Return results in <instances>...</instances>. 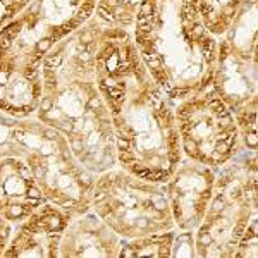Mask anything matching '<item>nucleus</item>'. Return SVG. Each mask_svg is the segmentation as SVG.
<instances>
[{
    "label": "nucleus",
    "instance_id": "3",
    "mask_svg": "<svg viewBox=\"0 0 258 258\" xmlns=\"http://www.w3.org/2000/svg\"><path fill=\"white\" fill-rule=\"evenodd\" d=\"M91 9H93V7H91L90 4H84V5L79 9V12H78V19H79V21L88 19V17H90V14H91Z\"/></svg>",
    "mask_w": 258,
    "mask_h": 258
},
{
    "label": "nucleus",
    "instance_id": "18",
    "mask_svg": "<svg viewBox=\"0 0 258 258\" xmlns=\"http://www.w3.org/2000/svg\"><path fill=\"white\" fill-rule=\"evenodd\" d=\"M243 231H244V222H239V224L236 226V229H234V236L239 237L243 234Z\"/></svg>",
    "mask_w": 258,
    "mask_h": 258
},
{
    "label": "nucleus",
    "instance_id": "23",
    "mask_svg": "<svg viewBox=\"0 0 258 258\" xmlns=\"http://www.w3.org/2000/svg\"><path fill=\"white\" fill-rule=\"evenodd\" d=\"M201 12H203V16H210V14H212L210 5H201Z\"/></svg>",
    "mask_w": 258,
    "mask_h": 258
},
{
    "label": "nucleus",
    "instance_id": "28",
    "mask_svg": "<svg viewBox=\"0 0 258 258\" xmlns=\"http://www.w3.org/2000/svg\"><path fill=\"white\" fill-rule=\"evenodd\" d=\"M0 83H2V84L7 83V71H5V72H0Z\"/></svg>",
    "mask_w": 258,
    "mask_h": 258
},
{
    "label": "nucleus",
    "instance_id": "7",
    "mask_svg": "<svg viewBox=\"0 0 258 258\" xmlns=\"http://www.w3.org/2000/svg\"><path fill=\"white\" fill-rule=\"evenodd\" d=\"M152 11H153V7L150 2H143V5H141V12H139V16H152Z\"/></svg>",
    "mask_w": 258,
    "mask_h": 258
},
{
    "label": "nucleus",
    "instance_id": "17",
    "mask_svg": "<svg viewBox=\"0 0 258 258\" xmlns=\"http://www.w3.org/2000/svg\"><path fill=\"white\" fill-rule=\"evenodd\" d=\"M24 76H26L28 79H35V78H36V69H35V67H29V69H26V72H24Z\"/></svg>",
    "mask_w": 258,
    "mask_h": 258
},
{
    "label": "nucleus",
    "instance_id": "1",
    "mask_svg": "<svg viewBox=\"0 0 258 258\" xmlns=\"http://www.w3.org/2000/svg\"><path fill=\"white\" fill-rule=\"evenodd\" d=\"M201 48H203V55H205V59L206 60H210L212 59V50H213V40H212V38H203Z\"/></svg>",
    "mask_w": 258,
    "mask_h": 258
},
{
    "label": "nucleus",
    "instance_id": "14",
    "mask_svg": "<svg viewBox=\"0 0 258 258\" xmlns=\"http://www.w3.org/2000/svg\"><path fill=\"white\" fill-rule=\"evenodd\" d=\"M50 45H52V40H43V42L38 43V50H40V52H45Z\"/></svg>",
    "mask_w": 258,
    "mask_h": 258
},
{
    "label": "nucleus",
    "instance_id": "4",
    "mask_svg": "<svg viewBox=\"0 0 258 258\" xmlns=\"http://www.w3.org/2000/svg\"><path fill=\"white\" fill-rule=\"evenodd\" d=\"M19 28H21V24H19V22H14V24H11V26L5 29V33L9 35V38H11V40L16 36L17 33H19Z\"/></svg>",
    "mask_w": 258,
    "mask_h": 258
},
{
    "label": "nucleus",
    "instance_id": "27",
    "mask_svg": "<svg viewBox=\"0 0 258 258\" xmlns=\"http://www.w3.org/2000/svg\"><path fill=\"white\" fill-rule=\"evenodd\" d=\"M105 196H107V193H105V191H100V193H98V195L95 196V200H96V201H100V200H103Z\"/></svg>",
    "mask_w": 258,
    "mask_h": 258
},
{
    "label": "nucleus",
    "instance_id": "29",
    "mask_svg": "<svg viewBox=\"0 0 258 258\" xmlns=\"http://www.w3.org/2000/svg\"><path fill=\"white\" fill-rule=\"evenodd\" d=\"M2 234H0V237H2V239H4V237H7V232H9V229H7V227H2Z\"/></svg>",
    "mask_w": 258,
    "mask_h": 258
},
{
    "label": "nucleus",
    "instance_id": "21",
    "mask_svg": "<svg viewBox=\"0 0 258 258\" xmlns=\"http://www.w3.org/2000/svg\"><path fill=\"white\" fill-rule=\"evenodd\" d=\"M28 196H29V198H40V193H38V189L31 188V189H29V193H28Z\"/></svg>",
    "mask_w": 258,
    "mask_h": 258
},
{
    "label": "nucleus",
    "instance_id": "10",
    "mask_svg": "<svg viewBox=\"0 0 258 258\" xmlns=\"http://www.w3.org/2000/svg\"><path fill=\"white\" fill-rule=\"evenodd\" d=\"M0 47H2V48H9V47H11V38H9V35H7L5 31L2 33V36H0Z\"/></svg>",
    "mask_w": 258,
    "mask_h": 258
},
{
    "label": "nucleus",
    "instance_id": "9",
    "mask_svg": "<svg viewBox=\"0 0 258 258\" xmlns=\"http://www.w3.org/2000/svg\"><path fill=\"white\" fill-rule=\"evenodd\" d=\"M188 93H189V90H188V88H176V90L170 91V95L176 96V98H181V96L188 95Z\"/></svg>",
    "mask_w": 258,
    "mask_h": 258
},
{
    "label": "nucleus",
    "instance_id": "25",
    "mask_svg": "<svg viewBox=\"0 0 258 258\" xmlns=\"http://www.w3.org/2000/svg\"><path fill=\"white\" fill-rule=\"evenodd\" d=\"M11 213H12V215H21L22 210H21V208H17V206H12V208H11Z\"/></svg>",
    "mask_w": 258,
    "mask_h": 258
},
{
    "label": "nucleus",
    "instance_id": "36",
    "mask_svg": "<svg viewBox=\"0 0 258 258\" xmlns=\"http://www.w3.org/2000/svg\"><path fill=\"white\" fill-rule=\"evenodd\" d=\"M0 210H2V205H0Z\"/></svg>",
    "mask_w": 258,
    "mask_h": 258
},
{
    "label": "nucleus",
    "instance_id": "19",
    "mask_svg": "<svg viewBox=\"0 0 258 258\" xmlns=\"http://www.w3.org/2000/svg\"><path fill=\"white\" fill-rule=\"evenodd\" d=\"M195 143H191V141H186V150H188V152L191 153V155H193V153H195Z\"/></svg>",
    "mask_w": 258,
    "mask_h": 258
},
{
    "label": "nucleus",
    "instance_id": "11",
    "mask_svg": "<svg viewBox=\"0 0 258 258\" xmlns=\"http://www.w3.org/2000/svg\"><path fill=\"white\" fill-rule=\"evenodd\" d=\"M78 22L76 21H71V22H65V24H62L60 26V31H59V35H64V33H67V31H71V29H74V26H76Z\"/></svg>",
    "mask_w": 258,
    "mask_h": 258
},
{
    "label": "nucleus",
    "instance_id": "13",
    "mask_svg": "<svg viewBox=\"0 0 258 258\" xmlns=\"http://www.w3.org/2000/svg\"><path fill=\"white\" fill-rule=\"evenodd\" d=\"M117 145H119V148H121V150H127V148H129V139H127V138H124V136H121L119 139H117Z\"/></svg>",
    "mask_w": 258,
    "mask_h": 258
},
{
    "label": "nucleus",
    "instance_id": "31",
    "mask_svg": "<svg viewBox=\"0 0 258 258\" xmlns=\"http://www.w3.org/2000/svg\"><path fill=\"white\" fill-rule=\"evenodd\" d=\"M220 206H222V200H217V201H215V206H213V208H215V210H219Z\"/></svg>",
    "mask_w": 258,
    "mask_h": 258
},
{
    "label": "nucleus",
    "instance_id": "5",
    "mask_svg": "<svg viewBox=\"0 0 258 258\" xmlns=\"http://www.w3.org/2000/svg\"><path fill=\"white\" fill-rule=\"evenodd\" d=\"M62 62V55H55V57H50L47 60V65L48 67H59Z\"/></svg>",
    "mask_w": 258,
    "mask_h": 258
},
{
    "label": "nucleus",
    "instance_id": "15",
    "mask_svg": "<svg viewBox=\"0 0 258 258\" xmlns=\"http://www.w3.org/2000/svg\"><path fill=\"white\" fill-rule=\"evenodd\" d=\"M227 150H229V145H227L226 141H219V145H217V152H219V153H226Z\"/></svg>",
    "mask_w": 258,
    "mask_h": 258
},
{
    "label": "nucleus",
    "instance_id": "20",
    "mask_svg": "<svg viewBox=\"0 0 258 258\" xmlns=\"http://www.w3.org/2000/svg\"><path fill=\"white\" fill-rule=\"evenodd\" d=\"M48 224H50V227H57L60 222H59L57 217H50V219H48Z\"/></svg>",
    "mask_w": 258,
    "mask_h": 258
},
{
    "label": "nucleus",
    "instance_id": "33",
    "mask_svg": "<svg viewBox=\"0 0 258 258\" xmlns=\"http://www.w3.org/2000/svg\"><path fill=\"white\" fill-rule=\"evenodd\" d=\"M90 105H91V107H98V100H96V98H93V100L90 102Z\"/></svg>",
    "mask_w": 258,
    "mask_h": 258
},
{
    "label": "nucleus",
    "instance_id": "24",
    "mask_svg": "<svg viewBox=\"0 0 258 258\" xmlns=\"http://www.w3.org/2000/svg\"><path fill=\"white\" fill-rule=\"evenodd\" d=\"M201 35H203V26H200V24H198V26L195 28V36H196V38H200Z\"/></svg>",
    "mask_w": 258,
    "mask_h": 258
},
{
    "label": "nucleus",
    "instance_id": "12",
    "mask_svg": "<svg viewBox=\"0 0 258 258\" xmlns=\"http://www.w3.org/2000/svg\"><path fill=\"white\" fill-rule=\"evenodd\" d=\"M121 160H122L124 163L134 162V155H132V153H129L127 150H122V153H121Z\"/></svg>",
    "mask_w": 258,
    "mask_h": 258
},
{
    "label": "nucleus",
    "instance_id": "26",
    "mask_svg": "<svg viewBox=\"0 0 258 258\" xmlns=\"http://www.w3.org/2000/svg\"><path fill=\"white\" fill-rule=\"evenodd\" d=\"M21 174L24 179H29V172H28V169L26 167H21Z\"/></svg>",
    "mask_w": 258,
    "mask_h": 258
},
{
    "label": "nucleus",
    "instance_id": "35",
    "mask_svg": "<svg viewBox=\"0 0 258 258\" xmlns=\"http://www.w3.org/2000/svg\"><path fill=\"white\" fill-rule=\"evenodd\" d=\"M132 255H134V253H132V251H131V250H127V251H126V253H124V256H132Z\"/></svg>",
    "mask_w": 258,
    "mask_h": 258
},
{
    "label": "nucleus",
    "instance_id": "32",
    "mask_svg": "<svg viewBox=\"0 0 258 258\" xmlns=\"http://www.w3.org/2000/svg\"><path fill=\"white\" fill-rule=\"evenodd\" d=\"M16 138H17V141H22V132L17 131V132H16Z\"/></svg>",
    "mask_w": 258,
    "mask_h": 258
},
{
    "label": "nucleus",
    "instance_id": "8",
    "mask_svg": "<svg viewBox=\"0 0 258 258\" xmlns=\"http://www.w3.org/2000/svg\"><path fill=\"white\" fill-rule=\"evenodd\" d=\"M98 14H100L105 21H114V16H112V12H109L105 7H98Z\"/></svg>",
    "mask_w": 258,
    "mask_h": 258
},
{
    "label": "nucleus",
    "instance_id": "34",
    "mask_svg": "<svg viewBox=\"0 0 258 258\" xmlns=\"http://www.w3.org/2000/svg\"><path fill=\"white\" fill-rule=\"evenodd\" d=\"M48 107H50V102H43V105H42V109H45V110H47V109H48Z\"/></svg>",
    "mask_w": 258,
    "mask_h": 258
},
{
    "label": "nucleus",
    "instance_id": "2",
    "mask_svg": "<svg viewBox=\"0 0 258 258\" xmlns=\"http://www.w3.org/2000/svg\"><path fill=\"white\" fill-rule=\"evenodd\" d=\"M109 96H110L112 100L119 102V103L124 102V98H126V96H124V91H122L121 88H110V90H109Z\"/></svg>",
    "mask_w": 258,
    "mask_h": 258
},
{
    "label": "nucleus",
    "instance_id": "16",
    "mask_svg": "<svg viewBox=\"0 0 258 258\" xmlns=\"http://www.w3.org/2000/svg\"><path fill=\"white\" fill-rule=\"evenodd\" d=\"M246 141H248V145H250V146H256V134H255V131L251 132V134H250V136L246 138Z\"/></svg>",
    "mask_w": 258,
    "mask_h": 258
},
{
    "label": "nucleus",
    "instance_id": "6",
    "mask_svg": "<svg viewBox=\"0 0 258 258\" xmlns=\"http://www.w3.org/2000/svg\"><path fill=\"white\" fill-rule=\"evenodd\" d=\"M213 110H215L217 117H222V119H226V117H229V112H227V109L224 107V103H220L219 107H215Z\"/></svg>",
    "mask_w": 258,
    "mask_h": 258
},
{
    "label": "nucleus",
    "instance_id": "22",
    "mask_svg": "<svg viewBox=\"0 0 258 258\" xmlns=\"http://www.w3.org/2000/svg\"><path fill=\"white\" fill-rule=\"evenodd\" d=\"M91 38H93V35H91V33H84L83 36H81V40H83L84 43H90V42H91Z\"/></svg>",
    "mask_w": 258,
    "mask_h": 258
},
{
    "label": "nucleus",
    "instance_id": "30",
    "mask_svg": "<svg viewBox=\"0 0 258 258\" xmlns=\"http://www.w3.org/2000/svg\"><path fill=\"white\" fill-rule=\"evenodd\" d=\"M200 241L203 243V244H205V243L208 244V243H210V236H201V239H200Z\"/></svg>",
    "mask_w": 258,
    "mask_h": 258
}]
</instances>
